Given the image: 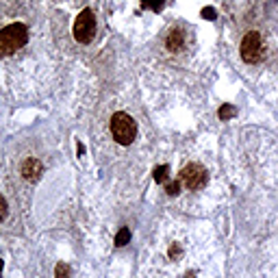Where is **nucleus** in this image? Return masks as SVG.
I'll return each instance as SVG.
<instances>
[{"label": "nucleus", "mask_w": 278, "mask_h": 278, "mask_svg": "<svg viewBox=\"0 0 278 278\" xmlns=\"http://www.w3.org/2000/svg\"><path fill=\"white\" fill-rule=\"evenodd\" d=\"M29 42V29L22 22H13L9 26L0 29V59L18 52Z\"/></svg>", "instance_id": "1"}, {"label": "nucleus", "mask_w": 278, "mask_h": 278, "mask_svg": "<svg viewBox=\"0 0 278 278\" xmlns=\"http://www.w3.org/2000/svg\"><path fill=\"white\" fill-rule=\"evenodd\" d=\"M111 135L120 146H130L137 137V122L124 111L113 113L111 118Z\"/></svg>", "instance_id": "2"}, {"label": "nucleus", "mask_w": 278, "mask_h": 278, "mask_svg": "<svg viewBox=\"0 0 278 278\" xmlns=\"http://www.w3.org/2000/svg\"><path fill=\"white\" fill-rule=\"evenodd\" d=\"M239 52H241V59L246 63H250V65H255V63H259L261 59H263L265 42H263V37H261L259 31H250L248 35H243Z\"/></svg>", "instance_id": "3"}, {"label": "nucleus", "mask_w": 278, "mask_h": 278, "mask_svg": "<svg viewBox=\"0 0 278 278\" xmlns=\"http://www.w3.org/2000/svg\"><path fill=\"white\" fill-rule=\"evenodd\" d=\"M96 35V15L92 9H83L74 22V39L78 44H89Z\"/></svg>", "instance_id": "4"}, {"label": "nucleus", "mask_w": 278, "mask_h": 278, "mask_svg": "<svg viewBox=\"0 0 278 278\" xmlns=\"http://www.w3.org/2000/svg\"><path fill=\"white\" fill-rule=\"evenodd\" d=\"M207 181H209V174L200 163H191V165H187V168L181 170V183L191 191L202 189V187L207 185Z\"/></svg>", "instance_id": "5"}, {"label": "nucleus", "mask_w": 278, "mask_h": 278, "mask_svg": "<svg viewBox=\"0 0 278 278\" xmlns=\"http://www.w3.org/2000/svg\"><path fill=\"white\" fill-rule=\"evenodd\" d=\"M42 172H44V165H42V161H39V159L29 157L26 161L22 163V176L26 178V181H31V183H35L37 178L42 176Z\"/></svg>", "instance_id": "6"}, {"label": "nucleus", "mask_w": 278, "mask_h": 278, "mask_svg": "<svg viewBox=\"0 0 278 278\" xmlns=\"http://www.w3.org/2000/svg\"><path fill=\"white\" fill-rule=\"evenodd\" d=\"M165 46H168V50L170 52H178L181 48L185 46V33L181 29H174V31H170V35L165 39Z\"/></svg>", "instance_id": "7"}, {"label": "nucleus", "mask_w": 278, "mask_h": 278, "mask_svg": "<svg viewBox=\"0 0 278 278\" xmlns=\"http://www.w3.org/2000/svg\"><path fill=\"white\" fill-rule=\"evenodd\" d=\"M168 174H170V165L154 168V181H157V183H165L168 181Z\"/></svg>", "instance_id": "8"}, {"label": "nucleus", "mask_w": 278, "mask_h": 278, "mask_svg": "<svg viewBox=\"0 0 278 278\" xmlns=\"http://www.w3.org/2000/svg\"><path fill=\"white\" fill-rule=\"evenodd\" d=\"M163 5H165V0H142V7L150 11H161Z\"/></svg>", "instance_id": "9"}, {"label": "nucleus", "mask_w": 278, "mask_h": 278, "mask_svg": "<svg viewBox=\"0 0 278 278\" xmlns=\"http://www.w3.org/2000/svg\"><path fill=\"white\" fill-rule=\"evenodd\" d=\"M128 241H130V231H128V228L124 226V228H122V231L116 235V246H120V248H122V246H126Z\"/></svg>", "instance_id": "10"}, {"label": "nucleus", "mask_w": 278, "mask_h": 278, "mask_svg": "<svg viewBox=\"0 0 278 278\" xmlns=\"http://www.w3.org/2000/svg\"><path fill=\"white\" fill-rule=\"evenodd\" d=\"M217 116H219V120H228V118H235V116H237V109H235V107H231V104H224V107H219Z\"/></svg>", "instance_id": "11"}, {"label": "nucleus", "mask_w": 278, "mask_h": 278, "mask_svg": "<svg viewBox=\"0 0 278 278\" xmlns=\"http://www.w3.org/2000/svg\"><path fill=\"white\" fill-rule=\"evenodd\" d=\"M165 191H168L170 196H178V193H181V181L168 183V185H165Z\"/></svg>", "instance_id": "12"}, {"label": "nucleus", "mask_w": 278, "mask_h": 278, "mask_svg": "<svg viewBox=\"0 0 278 278\" xmlns=\"http://www.w3.org/2000/svg\"><path fill=\"white\" fill-rule=\"evenodd\" d=\"M57 278H70V267L68 265H65V263H59V265H57Z\"/></svg>", "instance_id": "13"}, {"label": "nucleus", "mask_w": 278, "mask_h": 278, "mask_svg": "<svg viewBox=\"0 0 278 278\" xmlns=\"http://www.w3.org/2000/svg\"><path fill=\"white\" fill-rule=\"evenodd\" d=\"M7 213H9V207H7V200H5V196L0 193V222L7 217Z\"/></svg>", "instance_id": "14"}, {"label": "nucleus", "mask_w": 278, "mask_h": 278, "mask_svg": "<svg viewBox=\"0 0 278 278\" xmlns=\"http://www.w3.org/2000/svg\"><path fill=\"white\" fill-rule=\"evenodd\" d=\"M200 15H202V18L204 20H215V9H213V7H204V9L200 11Z\"/></svg>", "instance_id": "15"}, {"label": "nucleus", "mask_w": 278, "mask_h": 278, "mask_svg": "<svg viewBox=\"0 0 278 278\" xmlns=\"http://www.w3.org/2000/svg\"><path fill=\"white\" fill-rule=\"evenodd\" d=\"M76 152H78V157H83V152H85V146L80 144V142L76 144Z\"/></svg>", "instance_id": "16"}, {"label": "nucleus", "mask_w": 278, "mask_h": 278, "mask_svg": "<svg viewBox=\"0 0 278 278\" xmlns=\"http://www.w3.org/2000/svg\"><path fill=\"white\" fill-rule=\"evenodd\" d=\"M3 267H5V261L0 259V278H3Z\"/></svg>", "instance_id": "17"}]
</instances>
